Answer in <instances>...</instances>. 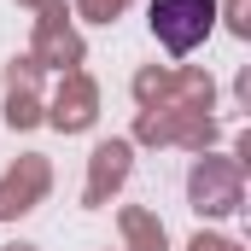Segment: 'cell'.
I'll return each instance as SVG.
<instances>
[{
	"instance_id": "6da1fadb",
	"label": "cell",
	"mask_w": 251,
	"mask_h": 251,
	"mask_svg": "<svg viewBox=\"0 0 251 251\" xmlns=\"http://www.w3.org/2000/svg\"><path fill=\"white\" fill-rule=\"evenodd\" d=\"M146 24H152V35L170 53H193L216 29V0H152L146 6Z\"/></svg>"
}]
</instances>
